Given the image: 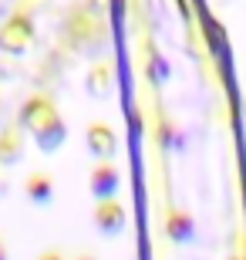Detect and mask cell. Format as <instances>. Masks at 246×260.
Instances as JSON below:
<instances>
[{"mask_svg": "<svg viewBox=\"0 0 246 260\" xmlns=\"http://www.w3.org/2000/svg\"><path fill=\"white\" fill-rule=\"evenodd\" d=\"M17 122H20V128H24V135L34 139V145H38L44 155H54L57 149H64L67 122H64L61 108H57V102L51 95H44V91L30 95L27 102H24V108H20Z\"/></svg>", "mask_w": 246, "mask_h": 260, "instance_id": "obj_1", "label": "cell"}, {"mask_svg": "<svg viewBox=\"0 0 246 260\" xmlns=\"http://www.w3.org/2000/svg\"><path fill=\"white\" fill-rule=\"evenodd\" d=\"M30 44H34V20H30L24 10L10 14V17L0 24V51L20 58V54L30 51Z\"/></svg>", "mask_w": 246, "mask_h": 260, "instance_id": "obj_2", "label": "cell"}, {"mask_svg": "<svg viewBox=\"0 0 246 260\" xmlns=\"http://www.w3.org/2000/svg\"><path fill=\"white\" fill-rule=\"evenodd\" d=\"M162 233L172 243L189 247V243H196V220L189 216V210H182L175 203H165L162 206Z\"/></svg>", "mask_w": 246, "mask_h": 260, "instance_id": "obj_3", "label": "cell"}, {"mask_svg": "<svg viewBox=\"0 0 246 260\" xmlns=\"http://www.w3.org/2000/svg\"><path fill=\"white\" fill-rule=\"evenodd\" d=\"M98 233L101 237H118V233L128 226V206H125L118 196H108V200L95 203V213H91Z\"/></svg>", "mask_w": 246, "mask_h": 260, "instance_id": "obj_4", "label": "cell"}, {"mask_svg": "<svg viewBox=\"0 0 246 260\" xmlns=\"http://www.w3.org/2000/svg\"><path fill=\"white\" fill-rule=\"evenodd\" d=\"M118 186H122V169L115 159H98L88 173V193L95 200H108V196H118Z\"/></svg>", "mask_w": 246, "mask_h": 260, "instance_id": "obj_5", "label": "cell"}, {"mask_svg": "<svg viewBox=\"0 0 246 260\" xmlns=\"http://www.w3.org/2000/svg\"><path fill=\"white\" fill-rule=\"evenodd\" d=\"M85 145L95 159H115L118 155V135L108 122H91L85 128Z\"/></svg>", "mask_w": 246, "mask_h": 260, "instance_id": "obj_6", "label": "cell"}, {"mask_svg": "<svg viewBox=\"0 0 246 260\" xmlns=\"http://www.w3.org/2000/svg\"><path fill=\"white\" fill-rule=\"evenodd\" d=\"M27 152V135L20 128V122H10V125L0 128V166L10 169V166H17Z\"/></svg>", "mask_w": 246, "mask_h": 260, "instance_id": "obj_7", "label": "cell"}, {"mask_svg": "<svg viewBox=\"0 0 246 260\" xmlns=\"http://www.w3.org/2000/svg\"><path fill=\"white\" fill-rule=\"evenodd\" d=\"M115 88V64L112 61H95V64H88V75H85V91L98 102L112 95Z\"/></svg>", "mask_w": 246, "mask_h": 260, "instance_id": "obj_8", "label": "cell"}, {"mask_svg": "<svg viewBox=\"0 0 246 260\" xmlns=\"http://www.w3.org/2000/svg\"><path fill=\"white\" fill-rule=\"evenodd\" d=\"M20 189H24V200L30 203V206H51L54 203V179H51L48 173H27L24 176V183H20Z\"/></svg>", "mask_w": 246, "mask_h": 260, "instance_id": "obj_9", "label": "cell"}, {"mask_svg": "<svg viewBox=\"0 0 246 260\" xmlns=\"http://www.w3.org/2000/svg\"><path fill=\"white\" fill-rule=\"evenodd\" d=\"M38 260H67V250L64 247H44L38 253Z\"/></svg>", "mask_w": 246, "mask_h": 260, "instance_id": "obj_10", "label": "cell"}, {"mask_svg": "<svg viewBox=\"0 0 246 260\" xmlns=\"http://www.w3.org/2000/svg\"><path fill=\"white\" fill-rule=\"evenodd\" d=\"M67 260H98V253H91V250H81V253H75V257H67Z\"/></svg>", "mask_w": 246, "mask_h": 260, "instance_id": "obj_11", "label": "cell"}, {"mask_svg": "<svg viewBox=\"0 0 246 260\" xmlns=\"http://www.w3.org/2000/svg\"><path fill=\"white\" fill-rule=\"evenodd\" d=\"M0 260H10V253H7V243L0 240Z\"/></svg>", "mask_w": 246, "mask_h": 260, "instance_id": "obj_12", "label": "cell"}, {"mask_svg": "<svg viewBox=\"0 0 246 260\" xmlns=\"http://www.w3.org/2000/svg\"><path fill=\"white\" fill-rule=\"evenodd\" d=\"M226 260H246V257H243L239 250H233V253H226Z\"/></svg>", "mask_w": 246, "mask_h": 260, "instance_id": "obj_13", "label": "cell"}, {"mask_svg": "<svg viewBox=\"0 0 246 260\" xmlns=\"http://www.w3.org/2000/svg\"><path fill=\"white\" fill-rule=\"evenodd\" d=\"M243 118H246V95H243Z\"/></svg>", "mask_w": 246, "mask_h": 260, "instance_id": "obj_14", "label": "cell"}]
</instances>
